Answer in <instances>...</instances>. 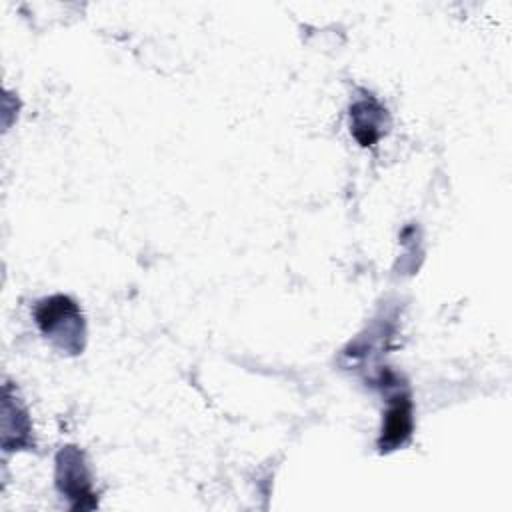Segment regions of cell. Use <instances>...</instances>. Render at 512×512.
<instances>
[{
  "instance_id": "obj_1",
  "label": "cell",
  "mask_w": 512,
  "mask_h": 512,
  "mask_svg": "<svg viewBox=\"0 0 512 512\" xmlns=\"http://www.w3.org/2000/svg\"><path fill=\"white\" fill-rule=\"evenodd\" d=\"M36 324L46 338H52L64 352L78 354L84 348V318L68 296H50L36 306Z\"/></svg>"
},
{
  "instance_id": "obj_2",
  "label": "cell",
  "mask_w": 512,
  "mask_h": 512,
  "mask_svg": "<svg viewBox=\"0 0 512 512\" xmlns=\"http://www.w3.org/2000/svg\"><path fill=\"white\" fill-rule=\"evenodd\" d=\"M58 488L72 502V508H94L96 500L92 498V486L88 470L82 462V454L68 446L58 454Z\"/></svg>"
},
{
  "instance_id": "obj_3",
  "label": "cell",
  "mask_w": 512,
  "mask_h": 512,
  "mask_svg": "<svg viewBox=\"0 0 512 512\" xmlns=\"http://www.w3.org/2000/svg\"><path fill=\"white\" fill-rule=\"evenodd\" d=\"M412 432V404L406 394H396L390 398V406L384 416L380 448L394 450L402 446Z\"/></svg>"
},
{
  "instance_id": "obj_4",
  "label": "cell",
  "mask_w": 512,
  "mask_h": 512,
  "mask_svg": "<svg viewBox=\"0 0 512 512\" xmlns=\"http://www.w3.org/2000/svg\"><path fill=\"white\" fill-rule=\"evenodd\" d=\"M352 132L362 146H372L382 136L386 110L372 98L360 100L350 110Z\"/></svg>"
}]
</instances>
